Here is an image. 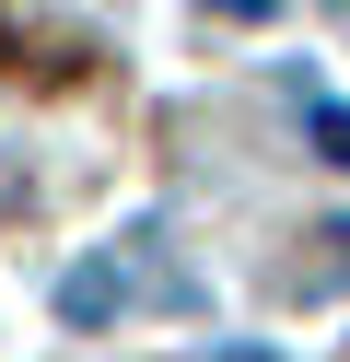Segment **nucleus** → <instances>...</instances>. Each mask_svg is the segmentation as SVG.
<instances>
[{"mask_svg": "<svg viewBox=\"0 0 350 362\" xmlns=\"http://www.w3.org/2000/svg\"><path fill=\"white\" fill-rule=\"evenodd\" d=\"M129 304L187 315V304H199V281H175V269H140V257H82V269L59 281V315H70V327H105V315H129Z\"/></svg>", "mask_w": 350, "mask_h": 362, "instance_id": "obj_1", "label": "nucleus"}, {"mask_svg": "<svg viewBox=\"0 0 350 362\" xmlns=\"http://www.w3.org/2000/svg\"><path fill=\"white\" fill-rule=\"evenodd\" d=\"M303 129H315V152L350 175V105H339V94H303Z\"/></svg>", "mask_w": 350, "mask_h": 362, "instance_id": "obj_2", "label": "nucleus"}, {"mask_svg": "<svg viewBox=\"0 0 350 362\" xmlns=\"http://www.w3.org/2000/svg\"><path fill=\"white\" fill-rule=\"evenodd\" d=\"M315 245H327V257H315V269H303V292H350V222H327V234H315Z\"/></svg>", "mask_w": 350, "mask_h": 362, "instance_id": "obj_3", "label": "nucleus"}, {"mask_svg": "<svg viewBox=\"0 0 350 362\" xmlns=\"http://www.w3.org/2000/svg\"><path fill=\"white\" fill-rule=\"evenodd\" d=\"M199 12H222V24H269L280 0H199Z\"/></svg>", "mask_w": 350, "mask_h": 362, "instance_id": "obj_4", "label": "nucleus"}]
</instances>
